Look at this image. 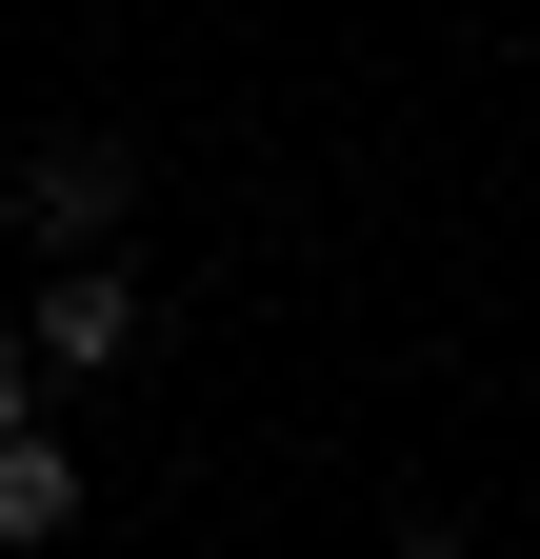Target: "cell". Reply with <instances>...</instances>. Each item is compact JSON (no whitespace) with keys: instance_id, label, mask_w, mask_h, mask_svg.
<instances>
[{"instance_id":"cell-3","label":"cell","mask_w":540,"mask_h":559,"mask_svg":"<svg viewBox=\"0 0 540 559\" xmlns=\"http://www.w3.org/2000/svg\"><path fill=\"white\" fill-rule=\"evenodd\" d=\"M60 520H81V440H0V539H60Z\"/></svg>"},{"instance_id":"cell-1","label":"cell","mask_w":540,"mask_h":559,"mask_svg":"<svg viewBox=\"0 0 540 559\" xmlns=\"http://www.w3.org/2000/svg\"><path fill=\"white\" fill-rule=\"evenodd\" d=\"M0 200H21V240H40L60 280H81V260L120 240V200H141V160H120V140H40V160L0 180Z\"/></svg>"},{"instance_id":"cell-5","label":"cell","mask_w":540,"mask_h":559,"mask_svg":"<svg viewBox=\"0 0 540 559\" xmlns=\"http://www.w3.org/2000/svg\"><path fill=\"white\" fill-rule=\"evenodd\" d=\"M400 559H481V539H441V520H421V539H400Z\"/></svg>"},{"instance_id":"cell-2","label":"cell","mask_w":540,"mask_h":559,"mask_svg":"<svg viewBox=\"0 0 540 559\" xmlns=\"http://www.w3.org/2000/svg\"><path fill=\"white\" fill-rule=\"evenodd\" d=\"M21 340H40V380H120V360H141V280H120V260L40 280V300H21Z\"/></svg>"},{"instance_id":"cell-4","label":"cell","mask_w":540,"mask_h":559,"mask_svg":"<svg viewBox=\"0 0 540 559\" xmlns=\"http://www.w3.org/2000/svg\"><path fill=\"white\" fill-rule=\"evenodd\" d=\"M0 440H40V340H0Z\"/></svg>"}]
</instances>
